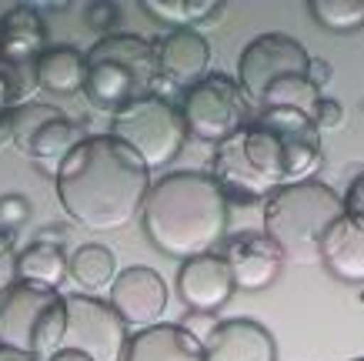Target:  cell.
<instances>
[{"label":"cell","mask_w":364,"mask_h":361,"mask_svg":"<svg viewBox=\"0 0 364 361\" xmlns=\"http://www.w3.org/2000/svg\"><path fill=\"white\" fill-rule=\"evenodd\" d=\"M218 325H221V321H218L214 315H194V311H188V318H184V325H181V328L188 331V335H194L200 345H208L210 335L218 331Z\"/></svg>","instance_id":"31"},{"label":"cell","mask_w":364,"mask_h":361,"mask_svg":"<svg viewBox=\"0 0 364 361\" xmlns=\"http://www.w3.org/2000/svg\"><path fill=\"white\" fill-rule=\"evenodd\" d=\"M157 51V88L154 94L167 98L164 90H184L194 88L198 80L208 77L210 47L198 31H171L154 44Z\"/></svg>","instance_id":"11"},{"label":"cell","mask_w":364,"mask_h":361,"mask_svg":"<svg viewBox=\"0 0 364 361\" xmlns=\"http://www.w3.org/2000/svg\"><path fill=\"white\" fill-rule=\"evenodd\" d=\"M141 221L157 251L191 261L200 254H214L224 244L231 204L208 171H171L151 184Z\"/></svg>","instance_id":"3"},{"label":"cell","mask_w":364,"mask_h":361,"mask_svg":"<svg viewBox=\"0 0 364 361\" xmlns=\"http://www.w3.org/2000/svg\"><path fill=\"white\" fill-rule=\"evenodd\" d=\"M84 137H87V134H84V124L60 114L57 120L44 124L41 131L33 134V141L27 144L23 157H31L37 167H44L47 174H57V167L64 164V157L74 151Z\"/></svg>","instance_id":"20"},{"label":"cell","mask_w":364,"mask_h":361,"mask_svg":"<svg viewBox=\"0 0 364 361\" xmlns=\"http://www.w3.org/2000/svg\"><path fill=\"white\" fill-rule=\"evenodd\" d=\"M308 80H311V88L324 90V88H328V80H331V64H328L324 57H311V64H308Z\"/></svg>","instance_id":"33"},{"label":"cell","mask_w":364,"mask_h":361,"mask_svg":"<svg viewBox=\"0 0 364 361\" xmlns=\"http://www.w3.org/2000/svg\"><path fill=\"white\" fill-rule=\"evenodd\" d=\"M111 308L121 315L127 328L161 325V315L167 308V285L161 281V274L144 264L124 268L111 285Z\"/></svg>","instance_id":"13"},{"label":"cell","mask_w":364,"mask_h":361,"mask_svg":"<svg viewBox=\"0 0 364 361\" xmlns=\"http://www.w3.org/2000/svg\"><path fill=\"white\" fill-rule=\"evenodd\" d=\"M344 214L341 194L321 181L277 187L264 201V234L274 241L284 261H321V241Z\"/></svg>","instance_id":"4"},{"label":"cell","mask_w":364,"mask_h":361,"mask_svg":"<svg viewBox=\"0 0 364 361\" xmlns=\"http://www.w3.org/2000/svg\"><path fill=\"white\" fill-rule=\"evenodd\" d=\"M7 144H14V120H11V114H0V151Z\"/></svg>","instance_id":"34"},{"label":"cell","mask_w":364,"mask_h":361,"mask_svg":"<svg viewBox=\"0 0 364 361\" xmlns=\"http://www.w3.org/2000/svg\"><path fill=\"white\" fill-rule=\"evenodd\" d=\"M67 328V298L14 278L0 295V345L47 361Z\"/></svg>","instance_id":"6"},{"label":"cell","mask_w":364,"mask_h":361,"mask_svg":"<svg viewBox=\"0 0 364 361\" xmlns=\"http://www.w3.org/2000/svg\"><path fill=\"white\" fill-rule=\"evenodd\" d=\"M341 201H344V214H348V218L364 221V171L351 181V187H348V194H344Z\"/></svg>","instance_id":"32"},{"label":"cell","mask_w":364,"mask_h":361,"mask_svg":"<svg viewBox=\"0 0 364 361\" xmlns=\"http://www.w3.org/2000/svg\"><path fill=\"white\" fill-rule=\"evenodd\" d=\"M157 88L154 41L141 33H111L87 51L84 94L97 110L117 114L127 104L151 98Z\"/></svg>","instance_id":"5"},{"label":"cell","mask_w":364,"mask_h":361,"mask_svg":"<svg viewBox=\"0 0 364 361\" xmlns=\"http://www.w3.org/2000/svg\"><path fill=\"white\" fill-rule=\"evenodd\" d=\"M141 7L157 23H167L174 31H194L200 23H214L224 14L221 0H144Z\"/></svg>","instance_id":"23"},{"label":"cell","mask_w":364,"mask_h":361,"mask_svg":"<svg viewBox=\"0 0 364 361\" xmlns=\"http://www.w3.org/2000/svg\"><path fill=\"white\" fill-rule=\"evenodd\" d=\"M47 361H90L87 355H80V351H70V348H57L54 355H50V358Z\"/></svg>","instance_id":"35"},{"label":"cell","mask_w":364,"mask_h":361,"mask_svg":"<svg viewBox=\"0 0 364 361\" xmlns=\"http://www.w3.org/2000/svg\"><path fill=\"white\" fill-rule=\"evenodd\" d=\"M111 134L127 144L151 171H157V167H167L184 151L188 124H184V114L174 100L151 94V98H141L124 110H117L111 117Z\"/></svg>","instance_id":"7"},{"label":"cell","mask_w":364,"mask_h":361,"mask_svg":"<svg viewBox=\"0 0 364 361\" xmlns=\"http://www.w3.org/2000/svg\"><path fill=\"white\" fill-rule=\"evenodd\" d=\"M308 64L311 54L294 37H287V33H261L241 51L237 84H241L247 104L261 108V100H264V94L271 88L284 84V80L308 77Z\"/></svg>","instance_id":"9"},{"label":"cell","mask_w":364,"mask_h":361,"mask_svg":"<svg viewBox=\"0 0 364 361\" xmlns=\"http://www.w3.org/2000/svg\"><path fill=\"white\" fill-rule=\"evenodd\" d=\"M321 164V131L308 114L261 108L234 137L214 147L208 174L218 181L228 204H257L277 187L314 181Z\"/></svg>","instance_id":"1"},{"label":"cell","mask_w":364,"mask_h":361,"mask_svg":"<svg viewBox=\"0 0 364 361\" xmlns=\"http://www.w3.org/2000/svg\"><path fill=\"white\" fill-rule=\"evenodd\" d=\"M37 90L33 67L11 64L0 57V114H14L17 108L31 104V94Z\"/></svg>","instance_id":"25"},{"label":"cell","mask_w":364,"mask_h":361,"mask_svg":"<svg viewBox=\"0 0 364 361\" xmlns=\"http://www.w3.org/2000/svg\"><path fill=\"white\" fill-rule=\"evenodd\" d=\"M0 361H33V358H27V355H21V351H11V348L0 345Z\"/></svg>","instance_id":"37"},{"label":"cell","mask_w":364,"mask_h":361,"mask_svg":"<svg viewBox=\"0 0 364 361\" xmlns=\"http://www.w3.org/2000/svg\"><path fill=\"white\" fill-rule=\"evenodd\" d=\"M308 11L331 33H351L364 27V0H311Z\"/></svg>","instance_id":"24"},{"label":"cell","mask_w":364,"mask_h":361,"mask_svg":"<svg viewBox=\"0 0 364 361\" xmlns=\"http://www.w3.org/2000/svg\"><path fill=\"white\" fill-rule=\"evenodd\" d=\"M208 361H277L274 335L251 318H228L204 345Z\"/></svg>","instance_id":"15"},{"label":"cell","mask_w":364,"mask_h":361,"mask_svg":"<svg viewBox=\"0 0 364 361\" xmlns=\"http://www.w3.org/2000/svg\"><path fill=\"white\" fill-rule=\"evenodd\" d=\"M127 341V325L111 308V301L104 305L94 295L67 298V328L57 348L80 351L90 361H124Z\"/></svg>","instance_id":"10"},{"label":"cell","mask_w":364,"mask_h":361,"mask_svg":"<svg viewBox=\"0 0 364 361\" xmlns=\"http://www.w3.org/2000/svg\"><path fill=\"white\" fill-rule=\"evenodd\" d=\"M117 17H121L117 4H90V7H87V23L100 33V37H111Z\"/></svg>","instance_id":"29"},{"label":"cell","mask_w":364,"mask_h":361,"mask_svg":"<svg viewBox=\"0 0 364 361\" xmlns=\"http://www.w3.org/2000/svg\"><path fill=\"white\" fill-rule=\"evenodd\" d=\"M177 295L194 315H218L234 295L231 268L221 254H200L177 268Z\"/></svg>","instance_id":"14"},{"label":"cell","mask_w":364,"mask_h":361,"mask_svg":"<svg viewBox=\"0 0 364 361\" xmlns=\"http://www.w3.org/2000/svg\"><path fill=\"white\" fill-rule=\"evenodd\" d=\"M177 108L184 114L188 134L204 144H224L251 120V104L244 98L241 84L228 74H208L198 80L181 94Z\"/></svg>","instance_id":"8"},{"label":"cell","mask_w":364,"mask_h":361,"mask_svg":"<svg viewBox=\"0 0 364 361\" xmlns=\"http://www.w3.org/2000/svg\"><path fill=\"white\" fill-rule=\"evenodd\" d=\"M27 218H31V204L23 194L0 197V228L4 231H17L21 224H27Z\"/></svg>","instance_id":"27"},{"label":"cell","mask_w":364,"mask_h":361,"mask_svg":"<svg viewBox=\"0 0 364 361\" xmlns=\"http://www.w3.org/2000/svg\"><path fill=\"white\" fill-rule=\"evenodd\" d=\"M14 274L17 281H27V285H37V288H57L67 281V254L64 248L57 244H44V241H33L27 244L17 261H14Z\"/></svg>","instance_id":"21"},{"label":"cell","mask_w":364,"mask_h":361,"mask_svg":"<svg viewBox=\"0 0 364 361\" xmlns=\"http://www.w3.org/2000/svg\"><path fill=\"white\" fill-rule=\"evenodd\" d=\"M67 278L77 288L97 295L104 288L114 285L117 278V261H114V251L107 244H80L67 254Z\"/></svg>","instance_id":"22"},{"label":"cell","mask_w":364,"mask_h":361,"mask_svg":"<svg viewBox=\"0 0 364 361\" xmlns=\"http://www.w3.org/2000/svg\"><path fill=\"white\" fill-rule=\"evenodd\" d=\"M37 241H44V244H57V248H60V244H64V231L47 228V231H41V234H37Z\"/></svg>","instance_id":"36"},{"label":"cell","mask_w":364,"mask_h":361,"mask_svg":"<svg viewBox=\"0 0 364 361\" xmlns=\"http://www.w3.org/2000/svg\"><path fill=\"white\" fill-rule=\"evenodd\" d=\"M321 264L344 281V285H364V221L341 218L321 241Z\"/></svg>","instance_id":"16"},{"label":"cell","mask_w":364,"mask_h":361,"mask_svg":"<svg viewBox=\"0 0 364 361\" xmlns=\"http://www.w3.org/2000/svg\"><path fill=\"white\" fill-rule=\"evenodd\" d=\"M54 184L64 211L77 224L121 231L141 214L151 191V167L114 134H94L64 157Z\"/></svg>","instance_id":"2"},{"label":"cell","mask_w":364,"mask_h":361,"mask_svg":"<svg viewBox=\"0 0 364 361\" xmlns=\"http://www.w3.org/2000/svg\"><path fill=\"white\" fill-rule=\"evenodd\" d=\"M124 361H208L204 345L181 325H151L134 331Z\"/></svg>","instance_id":"17"},{"label":"cell","mask_w":364,"mask_h":361,"mask_svg":"<svg viewBox=\"0 0 364 361\" xmlns=\"http://www.w3.org/2000/svg\"><path fill=\"white\" fill-rule=\"evenodd\" d=\"M14 261H17V254H14V234L0 228V295H4V288L17 278V274H14Z\"/></svg>","instance_id":"30"},{"label":"cell","mask_w":364,"mask_h":361,"mask_svg":"<svg viewBox=\"0 0 364 361\" xmlns=\"http://www.w3.org/2000/svg\"><path fill=\"white\" fill-rule=\"evenodd\" d=\"M33 80H37L41 90H50V94H60V98L77 94L87 84V54H80L77 47L70 44L47 47L33 64Z\"/></svg>","instance_id":"19"},{"label":"cell","mask_w":364,"mask_h":361,"mask_svg":"<svg viewBox=\"0 0 364 361\" xmlns=\"http://www.w3.org/2000/svg\"><path fill=\"white\" fill-rule=\"evenodd\" d=\"M60 117V110L57 108H50V104H23V108H17L11 114V120H14V147L17 151H27V144L33 141V134L41 131L44 124H50V120H57Z\"/></svg>","instance_id":"26"},{"label":"cell","mask_w":364,"mask_h":361,"mask_svg":"<svg viewBox=\"0 0 364 361\" xmlns=\"http://www.w3.org/2000/svg\"><path fill=\"white\" fill-rule=\"evenodd\" d=\"M311 120H314L318 131H338L344 124V108L334 98H321L311 110Z\"/></svg>","instance_id":"28"},{"label":"cell","mask_w":364,"mask_h":361,"mask_svg":"<svg viewBox=\"0 0 364 361\" xmlns=\"http://www.w3.org/2000/svg\"><path fill=\"white\" fill-rule=\"evenodd\" d=\"M47 51V27L33 7H11L0 17V57L21 67H33Z\"/></svg>","instance_id":"18"},{"label":"cell","mask_w":364,"mask_h":361,"mask_svg":"<svg viewBox=\"0 0 364 361\" xmlns=\"http://www.w3.org/2000/svg\"><path fill=\"white\" fill-rule=\"evenodd\" d=\"M354 361H364V358H354Z\"/></svg>","instance_id":"38"},{"label":"cell","mask_w":364,"mask_h":361,"mask_svg":"<svg viewBox=\"0 0 364 361\" xmlns=\"http://www.w3.org/2000/svg\"><path fill=\"white\" fill-rule=\"evenodd\" d=\"M221 258L231 268L234 288L241 291H264L277 281L284 268V254L264 231H241L224 241Z\"/></svg>","instance_id":"12"}]
</instances>
